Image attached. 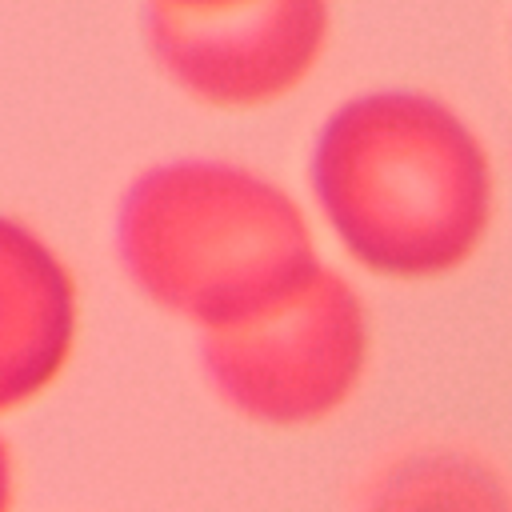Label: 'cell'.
<instances>
[{"instance_id": "3", "label": "cell", "mask_w": 512, "mask_h": 512, "mask_svg": "<svg viewBox=\"0 0 512 512\" xmlns=\"http://www.w3.org/2000/svg\"><path fill=\"white\" fill-rule=\"evenodd\" d=\"M372 360V316L356 284L320 264L276 308L200 336L212 392L264 428H312L340 412Z\"/></svg>"}, {"instance_id": "5", "label": "cell", "mask_w": 512, "mask_h": 512, "mask_svg": "<svg viewBox=\"0 0 512 512\" xmlns=\"http://www.w3.org/2000/svg\"><path fill=\"white\" fill-rule=\"evenodd\" d=\"M80 288L60 252L0 212V416L40 400L72 360Z\"/></svg>"}, {"instance_id": "8", "label": "cell", "mask_w": 512, "mask_h": 512, "mask_svg": "<svg viewBox=\"0 0 512 512\" xmlns=\"http://www.w3.org/2000/svg\"><path fill=\"white\" fill-rule=\"evenodd\" d=\"M160 4H180V8H212V4H228V0H160Z\"/></svg>"}, {"instance_id": "6", "label": "cell", "mask_w": 512, "mask_h": 512, "mask_svg": "<svg viewBox=\"0 0 512 512\" xmlns=\"http://www.w3.org/2000/svg\"><path fill=\"white\" fill-rule=\"evenodd\" d=\"M356 512H512V484L472 448L408 444L368 472Z\"/></svg>"}, {"instance_id": "4", "label": "cell", "mask_w": 512, "mask_h": 512, "mask_svg": "<svg viewBox=\"0 0 512 512\" xmlns=\"http://www.w3.org/2000/svg\"><path fill=\"white\" fill-rule=\"evenodd\" d=\"M332 36V0H228L180 8L148 0L144 40L160 72L196 104L252 112L296 92Z\"/></svg>"}, {"instance_id": "2", "label": "cell", "mask_w": 512, "mask_h": 512, "mask_svg": "<svg viewBox=\"0 0 512 512\" xmlns=\"http://www.w3.org/2000/svg\"><path fill=\"white\" fill-rule=\"evenodd\" d=\"M112 248L128 284L200 336L244 324L324 264L296 196L232 160H164L116 204Z\"/></svg>"}, {"instance_id": "1", "label": "cell", "mask_w": 512, "mask_h": 512, "mask_svg": "<svg viewBox=\"0 0 512 512\" xmlns=\"http://www.w3.org/2000/svg\"><path fill=\"white\" fill-rule=\"evenodd\" d=\"M308 184L332 240L380 280L460 272L496 220V168L480 132L420 88L336 104L312 140Z\"/></svg>"}, {"instance_id": "7", "label": "cell", "mask_w": 512, "mask_h": 512, "mask_svg": "<svg viewBox=\"0 0 512 512\" xmlns=\"http://www.w3.org/2000/svg\"><path fill=\"white\" fill-rule=\"evenodd\" d=\"M12 500H16V456L0 436V512H12Z\"/></svg>"}]
</instances>
